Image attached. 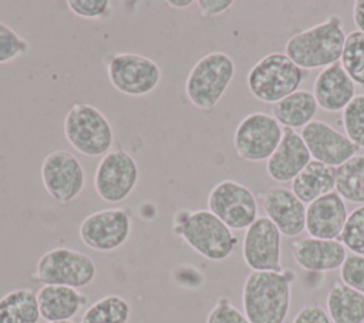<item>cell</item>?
<instances>
[{"mask_svg":"<svg viewBox=\"0 0 364 323\" xmlns=\"http://www.w3.org/2000/svg\"><path fill=\"white\" fill-rule=\"evenodd\" d=\"M336 192L344 201L364 205V154H355L336 168Z\"/></svg>","mask_w":364,"mask_h":323,"instance_id":"obj_26","label":"cell"},{"mask_svg":"<svg viewBox=\"0 0 364 323\" xmlns=\"http://www.w3.org/2000/svg\"><path fill=\"white\" fill-rule=\"evenodd\" d=\"M166 4L173 9H188L189 6L193 4V1L192 0H168Z\"/></svg>","mask_w":364,"mask_h":323,"instance_id":"obj_38","label":"cell"},{"mask_svg":"<svg viewBox=\"0 0 364 323\" xmlns=\"http://www.w3.org/2000/svg\"><path fill=\"white\" fill-rule=\"evenodd\" d=\"M34 279L43 285H58L81 289L97 276V266L91 256L71 248H54L40 256L36 263Z\"/></svg>","mask_w":364,"mask_h":323,"instance_id":"obj_7","label":"cell"},{"mask_svg":"<svg viewBox=\"0 0 364 323\" xmlns=\"http://www.w3.org/2000/svg\"><path fill=\"white\" fill-rule=\"evenodd\" d=\"M347 216L346 201L333 191L307 205L306 231L311 238L338 239Z\"/></svg>","mask_w":364,"mask_h":323,"instance_id":"obj_18","label":"cell"},{"mask_svg":"<svg viewBox=\"0 0 364 323\" xmlns=\"http://www.w3.org/2000/svg\"><path fill=\"white\" fill-rule=\"evenodd\" d=\"M48 323H74L71 320H63V322H48Z\"/></svg>","mask_w":364,"mask_h":323,"instance_id":"obj_39","label":"cell"},{"mask_svg":"<svg viewBox=\"0 0 364 323\" xmlns=\"http://www.w3.org/2000/svg\"><path fill=\"white\" fill-rule=\"evenodd\" d=\"M257 201L282 235L296 238L306 231V203H303L291 189L274 186L260 191Z\"/></svg>","mask_w":364,"mask_h":323,"instance_id":"obj_16","label":"cell"},{"mask_svg":"<svg viewBox=\"0 0 364 323\" xmlns=\"http://www.w3.org/2000/svg\"><path fill=\"white\" fill-rule=\"evenodd\" d=\"M132 231L131 213L108 208L87 215L78 228L81 242L97 252H112L125 245Z\"/></svg>","mask_w":364,"mask_h":323,"instance_id":"obj_13","label":"cell"},{"mask_svg":"<svg viewBox=\"0 0 364 323\" xmlns=\"http://www.w3.org/2000/svg\"><path fill=\"white\" fill-rule=\"evenodd\" d=\"M291 323H331V320L326 309L320 305L309 303L296 313Z\"/></svg>","mask_w":364,"mask_h":323,"instance_id":"obj_35","label":"cell"},{"mask_svg":"<svg viewBox=\"0 0 364 323\" xmlns=\"http://www.w3.org/2000/svg\"><path fill=\"white\" fill-rule=\"evenodd\" d=\"M68 9L82 18H101L111 11L108 0H68Z\"/></svg>","mask_w":364,"mask_h":323,"instance_id":"obj_34","label":"cell"},{"mask_svg":"<svg viewBox=\"0 0 364 323\" xmlns=\"http://www.w3.org/2000/svg\"><path fill=\"white\" fill-rule=\"evenodd\" d=\"M235 61L223 51L200 57L185 81V94L191 104L202 111H212L235 77Z\"/></svg>","mask_w":364,"mask_h":323,"instance_id":"obj_4","label":"cell"},{"mask_svg":"<svg viewBox=\"0 0 364 323\" xmlns=\"http://www.w3.org/2000/svg\"><path fill=\"white\" fill-rule=\"evenodd\" d=\"M208 211L232 231H246L259 218L257 198L246 185L233 179H223L210 189Z\"/></svg>","mask_w":364,"mask_h":323,"instance_id":"obj_9","label":"cell"},{"mask_svg":"<svg viewBox=\"0 0 364 323\" xmlns=\"http://www.w3.org/2000/svg\"><path fill=\"white\" fill-rule=\"evenodd\" d=\"M172 231L196 253L213 262L228 259L237 245L232 229L208 209L179 211L173 218Z\"/></svg>","mask_w":364,"mask_h":323,"instance_id":"obj_3","label":"cell"},{"mask_svg":"<svg viewBox=\"0 0 364 323\" xmlns=\"http://www.w3.org/2000/svg\"><path fill=\"white\" fill-rule=\"evenodd\" d=\"M235 4L233 0H198L196 6L202 17L210 18L220 16L230 10V7Z\"/></svg>","mask_w":364,"mask_h":323,"instance_id":"obj_36","label":"cell"},{"mask_svg":"<svg viewBox=\"0 0 364 323\" xmlns=\"http://www.w3.org/2000/svg\"><path fill=\"white\" fill-rule=\"evenodd\" d=\"M243 260L252 272L282 270V233L266 216H259L246 231L242 243Z\"/></svg>","mask_w":364,"mask_h":323,"instance_id":"obj_14","label":"cell"},{"mask_svg":"<svg viewBox=\"0 0 364 323\" xmlns=\"http://www.w3.org/2000/svg\"><path fill=\"white\" fill-rule=\"evenodd\" d=\"M311 161V155L299 132L284 128L280 144L266 161L267 175L280 184L293 181Z\"/></svg>","mask_w":364,"mask_h":323,"instance_id":"obj_19","label":"cell"},{"mask_svg":"<svg viewBox=\"0 0 364 323\" xmlns=\"http://www.w3.org/2000/svg\"><path fill=\"white\" fill-rule=\"evenodd\" d=\"M338 240L351 253L364 256V205L348 213Z\"/></svg>","mask_w":364,"mask_h":323,"instance_id":"obj_29","label":"cell"},{"mask_svg":"<svg viewBox=\"0 0 364 323\" xmlns=\"http://www.w3.org/2000/svg\"><path fill=\"white\" fill-rule=\"evenodd\" d=\"M313 95L321 110L338 112L355 97V84L338 61L318 73L313 84Z\"/></svg>","mask_w":364,"mask_h":323,"instance_id":"obj_20","label":"cell"},{"mask_svg":"<svg viewBox=\"0 0 364 323\" xmlns=\"http://www.w3.org/2000/svg\"><path fill=\"white\" fill-rule=\"evenodd\" d=\"M318 105L313 92L297 90L279 102L273 104V117L284 128H303L311 122L317 114Z\"/></svg>","mask_w":364,"mask_h":323,"instance_id":"obj_23","label":"cell"},{"mask_svg":"<svg viewBox=\"0 0 364 323\" xmlns=\"http://www.w3.org/2000/svg\"><path fill=\"white\" fill-rule=\"evenodd\" d=\"M296 273L290 269L250 272L242 289L243 313L250 323H283L290 310L291 283Z\"/></svg>","mask_w":364,"mask_h":323,"instance_id":"obj_1","label":"cell"},{"mask_svg":"<svg viewBox=\"0 0 364 323\" xmlns=\"http://www.w3.org/2000/svg\"><path fill=\"white\" fill-rule=\"evenodd\" d=\"M340 64L353 83L364 88V33L354 30L346 36Z\"/></svg>","mask_w":364,"mask_h":323,"instance_id":"obj_28","label":"cell"},{"mask_svg":"<svg viewBox=\"0 0 364 323\" xmlns=\"http://www.w3.org/2000/svg\"><path fill=\"white\" fill-rule=\"evenodd\" d=\"M131 317L129 302L119 295H108L90 305L80 323H128Z\"/></svg>","mask_w":364,"mask_h":323,"instance_id":"obj_27","label":"cell"},{"mask_svg":"<svg viewBox=\"0 0 364 323\" xmlns=\"http://www.w3.org/2000/svg\"><path fill=\"white\" fill-rule=\"evenodd\" d=\"M63 131L68 144L85 157H104L114 144L109 120L94 105L77 102L65 114Z\"/></svg>","mask_w":364,"mask_h":323,"instance_id":"obj_6","label":"cell"},{"mask_svg":"<svg viewBox=\"0 0 364 323\" xmlns=\"http://www.w3.org/2000/svg\"><path fill=\"white\" fill-rule=\"evenodd\" d=\"M284 128L267 112H250L237 124L233 148L239 158L249 162L267 161L282 141Z\"/></svg>","mask_w":364,"mask_h":323,"instance_id":"obj_8","label":"cell"},{"mask_svg":"<svg viewBox=\"0 0 364 323\" xmlns=\"http://www.w3.org/2000/svg\"><path fill=\"white\" fill-rule=\"evenodd\" d=\"M28 50V41L18 36L10 26L0 21V64L10 63L27 54Z\"/></svg>","mask_w":364,"mask_h":323,"instance_id":"obj_31","label":"cell"},{"mask_svg":"<svg viewBox=\"0 0 364 323\" xmlns=\"http://www.w3.org/2000/svg\"><path fill=\"white\" fill-rule=\"evenodd\" d=\"M138 178L139 168L134 157L117 147L101 158L94 174V189L102 201L118 203L134 192Z\"/></svg>","mask_w":364,"mask_h":323,"instance_id":"obj_11","label":"cell"},{"mask_svg":"<svg viewBox=\"0 0 364 323\" xmlns=\"http://www.w3.org/2000/svg\"><path fill=\"white\" fill-rule=\"evenodd\" d=\"M326 307L331 323H364V295L341 280L333 283Z\"/></svg>","mask_w":364,"mask_h":323,"instance_id":"obj_24","label":"cell"},{"mask_svg":"<svg viewBox=\"0 0 364 323\" xmlns=\"http://www.w3.org/2000/svg\"><path fill=\"white\" fill-rule=\"evenodd\" d=\"M346 34L337 14L293 34L284 46V54L301 70L326 68L341 58Z\"/></svg>","mask_w":364,"mask_h":323,"instance_id":"obj_2","label":"cell"},{"mask_svg":"<svg viewBox=\"0 0 364 323\" xmlns=\"http://www.w3.org/2000/svg\"><path fill=\"white\" fill-rule=\"evenodd\" d=\"M340 279L344 285L364 295V256L347 253L340 268Z\"/></svg>","mask_w":364,"mask_h":323,"instance_id":"obj_32","label":"cell"},{"mask_svg":"<svg viewBox=\"0 0 364 323\" xmlns=\"http://www.w3.org/2000/svg\"><path fill=\"white\" fill-rule=\"evenodd\" d=\"M300 135L311 159L328 166H340L358 154V147L348 137L321 120H313L301 128Z\"/></svg>","mask_w":364,"mask_h":323,"instance_id":"obj_15","label":"cell"},{"mask_svg":"<svg viewBox=\"0 0 364 323\" xmlns=\"http://www.w3.org/2000/svg\"><path fill=\"white\" fill-rule=\"evenodd\" d=\"M290 189L303 203L309 205L336 191V168L311 159L291 181Z\"/></svg>","mask_w":364,"mask_h":323,"instance_id":"obj_22","label":"cell"},{"mask_svg":"<svg viewBox=\"0 0 364 323\" xmlns=\"http://www.w3.org/2000/svg\"><path fill=\"white\" fill-rule=\"evenodd\" d=\"M291 256L303 270L323 273L340 269L347 256V249L338 239L307 236L293 240Z\"/></svg>","mask_w":364,"mask_h":323,"instance_id":"obj_17","label":"cell"},{"mask_svg":"<svg viewBox=\"0 0 364 323\" xmlns=\"http://www.w3.org/2000/svg\"><path fill=\"white\" fill-rule=\"evenodd\" d=\"M304 70L284 53H269L253 64L246 84L250 94L262 102L276 104L299 90Z\"/></svg>","mask_w":364,"mask_h":323,"instance_id":"obj_5","label":"cell"},{"mask_svg":"<svg viewBox=\"0 0 364 323\" xmlns=\"http://www.w3.org/2000/svg\"><path fill=\"white\" fill-rule=\"evenodd\" d=\"M40 310L37 293L18 287L0 297V323H38Z\"/></svg>","mask_w":364,"mask_h":323,"instance_id":"obj_25","label":"cell"},{"mask_svg":"<svg viewBox=\"0 0 364 323\" xmlns=\"http://www.w3.org/2000/svg\"><path fill=\"white\" fill-rule=\"evenodd\" d=\"M40 175L44 189L58 203L73 202L85 185L82 164L67 149L48 152L41 162Z\"/></svg>","mask_w":364,"mask_h":323,"instance_id":"obj_12","label":"cell"},{"mask_svg":"<svg viewBox=\"0 0 364 323\" xmlns=\"http://www.w3.org/2000/svg\"><path fill=\"white\" fill-rule=\"evenodd\" d=\"M206 323H250L228 297H219L206 317Z\"/></svg>","mask_w":364,"mask_h":323,"instance_id":"obj_33","label":"cell"},{"mask_svg":"<svg viewBox=\"0 0 364 323\" xmlns=\"http://www.w3.org/2000/svg\"><path fill=\"white\" fill-rule=\"evenodd\" d=\"M343 127L348 139L364 148V94L355 95L343 110Z\"/></svg>","mask_w":364,"mask_h":323,"instance_id":"obj_30","label":"cell"},{"mask_svg":"<svg viewBox=\"0 0 364 323\" xmlns=\"http://www.w3.org/2000/svg\"><path fill=\"white\" fill-rule=\"evenodd\" d=\"M40 317L48 322L71 320L87 303L78 289L58 285H43L37 292Z\"/></svg>","mask_w":364,"mask_h":323,"instance_id":"obj_21","label":"cell"},{"mask_svg":"<svg viewBox=\"0 0 364 323\" xmlns=\"http://www.w3.org/2000/svg\"><path fill=\"white\" fill-rule=\"evenodd\" d=\"M107 74L117 91L131 97L151 94L161 81L156 61L138 53L112 54L107 63Z\"/></svg>","mask_w":364,"mask_h":323,"instance_id":"obj_10","label":"cell"},{"mask_svg":"<svg viewBox=\"0 0 364 323\" xmlns=\"http://www.w3.org/2000/svg\"><path fill=\"white\" fill-rule=\"evenodd\" d=\"M353 21L358 31L364 33V0H355L353 4Z\"/></svg>","mask_w":364,"mask_h":323,"instance_id":"obj_37","label":"cell"}]
</instances>
